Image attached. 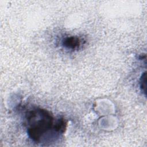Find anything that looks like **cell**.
<instances>
[{
    "instance_id": "obj_1",
    "label": "cell",
    "mask_w": 147,
    "mask_h": 147,
    "mask_svg": "<svg viewBox=\"0 0 147 147\" xmlns=\"http://www.w3.org/2000/svg\"><path fill=\"white\" fill-rule=\"evenodd\" d=\"M27 119L29 125L28 134L35 142H39L43 135L53 126V118L45 110H33L28 114Z\"/></svg>"
},
{
    "instance_id": "obj_2",
    "label": "cell",
    "mask_w": 147,
    "mask_h": 147,
    "mask_svg": "<svg viewBox=\"0 0 147 147\" xmlns=\"http://www.w3.org/2000/svg\"><path fill=\"white\" fill-rule=\"evenodd\" d=\"M79 38L75 37H71L64 41V45L67 48L74 49L79 45Z\"/></svg>"
},
{
    "instance_id": "obj_3",
    "label": "cell",
    "mask_w": 147,
    "mask_h": 147,
    "mask_svg": "<svg viewBox=\"0 0 147 147\" xmlns=\"http://www.w3.org/2000/svg\"><path fill=\"white\" fill-rule=\"evenodd\" d=\"M141 87L143 89L144 92H146V73L145 72L141 78Z\"/></svg>"
}]
</instances>
